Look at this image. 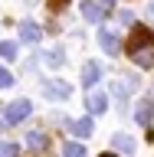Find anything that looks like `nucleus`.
<instances>
[{"label":"nucleus","instance_id":"nucleus-1","mask_svg":"<svg viewBox=\"0 0 154 157\" xmlns=\"http://www.w3.org/2000/svg\"><path fill=\"white\" fill-rule=\"evenodd\" d=\"M128 56L138 69H154V29L135 26L128 39Z\"/></svg>","mask_w":154,"mask_h":157},{"label":"nucleus","instance_id":"nucleus-2","mask_svg":"<svg viewBox=\"0 0 154 157\" xmlns=\"http://www.w3.org/2000/svg\"><path fill=\"white\" fill-rule=\"evenodd\" d=\"M33 115V101L30 98H17V101H10L3 108V124H20V121H26Z\"/></svg>","mask_w":154,"mask_h":157},{"label":"nucleus","instance_id":"nucleus-3","mask_svg":"<svg viewBox=\"0 0 154 157\" xmlns=\"http://www.w3.org/2000/svg\"><path fill=\"white\" fill-rule=\"evenodd\" d=\"M138 85H141V82H138V75H118L115 82H112V95H115L118 101H128V95H131V92H138Z\"/></svg>","mask_w":154,"mask_h":157},{"label":"nucleus","instance_id":"nucleus-4","mask_svg":"<svg viewBox=\"0 0 154 157\" xmlns=\"http://www.w3.org/2000/svg\"><path fill=\"white\" fill-rule=\"evenodd\" d=\"M43 95L46 98H56V101H66L69 95H72V85H66V82H59V78H43Z\"/></svg>","mask_w":154,"mask_h":157},{"label":"nucleus","instance_id":"nucleus-5","mask_svg":"<svg viewBox=\"0 0 154 157\" xmlns=\"http://www.w3.org/2000/svg\"><path fill=\"white\" fill-rule=\"evenodd\" d=\"M79 10H82V17H85L89 23H102V20L108 17V7L102 3V0H82Z\"/></svg>","mask_w":154,"mask_h":157},{"label":"nucleus","instance_id":"nucleus-6","mask_svg":"<svg viewBox=\"0 0 154 157\" xmlns=\"http://www.w3.org/2000/svg\"><path fill=\"white\" fill-rule=\"evenodd\" d=\"M85 88H95L98 82H102V66H98L95 59H89L85 66H82V78H79Z\"/></svg>","mask_w":154,"mask_h":157},{"label":"nucleus","instance_id":"nucleus-7","mask_svg":"<svg viewBox=\"0 0 154 157\" xmlns=\"http://www.w3.org/2000/svg\"><path fill=\"white\" fill-rule=\"evenodd\" d=\"M26 147L33 154H46L49 151V134L46 131H26Z\"/></svg>","mask_w":154,"mask_h":157},{"label":"nucleus","instance_id":"nucleus-8","mask_svg":"<svg viewBox=\"0 0 154 157\" xmlns=\"http://www.w3.org/2000/svg\"><path fill=\"white\" fill-rule=\"evenodd\" d=\"M98 46L105 49L108 56H118V52H121V39H118L112 29H98Z\"/></svg>","mask_w":154,"mask_h":157},{"label":"nucleus","instance_id":"nucleus-9","mask_svg":"<svg viewBox=\"0 0 154 157\" xmlns=\"http://www.w3.org/2000/svg\"><path fill=\"white\" fill-rule=\"evenodd\" d=\"M112 147L131 157V154H135V147H138V141H135L131 134H121V131H118V134H112Z\"/></svg>","mask_w":154,"mask_h":157},{"label":"nucleus","instance_id":"nucleus-10","mask_svg":"<svg viewBox=\"0 0 154 157\" xmlns=\"http://www.w3.org/2000/svg\"><path fill=\"white\" fill-rule=\"evenodd\" d=\"M151 118H154V98H144V101H138V108H135V121L138 124H151Z\"/></svg>","mask_w":154,"mask_h":157},{"label":"nucleus","instance_id":"nucleus-11","mask_svg":"<svg viewBox=\"0 0 154 157\" xmlns=\"http://www.w3.org/2000/svg\"><path fill=\"white\" fill-rule=\"evenodd\" d=\"M85 105H89V115H102V111L108 108V95L105 92H89Z\"/></svg>","mask_w":154,"mask_h":157},{"label":"nucleus","instance_id":"nucleus-12","mask_svg":"<svg viewBox=\"0 0 154 157\" xmlns=\"http://www.w3.org/2000/svg\"><path fill=\"white\" fill-rule=\"evenodd\" d=\"M69 128H72V134H76V137H82V141L95 134V124H92V115H85V118H79V121H72Z\"/></svg>","mask_w":154,"mask_h":157},{"label":"nucleus","instance_id":"nucleus-13","mask_svg":"<svg viewBox=\"0 0 154 157\" xmlns=\"http://www.w3.org/2000/svg\"><path fill=\"white\" fill-rule=\"evenodd\" d=\"M20 39H23V43H39V39H43V29H39V23H20Z\"/></svg>","mask_w":154,"mask_h":157},{"label":"nucleus","instance_id":"nucleus-14","mask_svg":"<svg viewBox=\"0 0 154 157\" xmlns=\"http://www.w3.org/2000/svg\"><path fill=\"white\" fill-rule=\"evenodd\" d=\"M43 62H46L49 69H59L66 62V56H62V49H49V52H43Z\"/></svg>","mask_w":154,"mask_h":157},{"label":"nucleus","instance_id":"nucleus-15","mask_svg":"<svg viewBox=\"0 0 154 157\" xmlns=\"http://www.w3.org/2000/svg\"><path fill=\"white\" fill-rule=\"evenodd\" d=\"M62 157H89V154H85V147L79 141H66L62 144Z\"/></svg>","mask_w":154,"mask_h":157},{"label":"nucleus","instance_id":"nucleus-16","mask_svg":"<svg viewBox=\"0 0 154 157\" xmlns=\"http://www.w3.org/2000/svg\"><path fill=\"white\" fill-rule=\"evenodd\" d=\"M0 59H7V62H10V59H17V43H10V39H7V43H0Z\"/></svg>","mask_w":154,"mask_h":157},{"label":"nucleus","instance_id":"nucleus-17","mask_svg":"<svg viewBox=\"0 0 154 157\" xmlns=\"http://www.w3.org/2000/svg\"><path fill=\"white\" fill-rule=\"evenodd\" d=\"M17 154H20L17 144H10V141H3V144H0V157H17Z\"/></svg>","mask_w":154,"mask_h":157},{"label":"nucleus","instance_id":"nucleus-18","mask_svg":"<svg viewBox=\"0 0 154 157\" xmlns=\"http://www.w3.org/2000/svg\"><path fill=\"white\" fill-rule=\"evenodd\" d=\"M13 82H17V78H13V75H10V72H7V69L0 66V88H10V85H13Z\"/></svg>","mask_w":154,"mask_h":157},{"label":"nucleus","instance_id":"nucleus-19","mask_svg":"<svg viewBox=\"0 0 154 157\" xmlns=\"http://www.w3.org/2000/svg\"><path fill=\"white\" fill-rule=\"evenodd\" d=\"M118 23L131 26V23H135V13H131V10H121V13H118Z\"/></svg>","mask_w":154,"mask_h":157},{"label":"nucleus","instance_id":"nucleus-20","mask_svg":"<svg viewBox=\"0 0 154 157\" xmlns=\"http://www.w3.org/2000/svg\"><path fill=\"white\" fill-rule=\"evenodd\" d=\"M148 17H151V20H154V3H148Z\"/></svg>","mask_w":154,"mask_h":157},{"label":"nucleus","instance_id":"nucleus-21","mask_svg":"<svg viewBox=\"0 0 154 157\" xmlns=\"http://www.w3.org/2000/svg\"><path fill=\"white\" fill-rule=\"evenodd\" d=\"M53 3H56V7H66V3H69V0H53Z\"/></svg>","mask_w":154,"mask_h":157},{"label":"nucleus","instance_id":"nucleus-22","mask_svg":"<svg viewBox=\"0 0 154 157\" xmlns=\"http://www.w3.org/2000/svg\"><path fill=\"white\" fill-rule=\"evenodd\" d=\"M102 3H105V7H112V3H115V0H102Z\"/></svg>","mask_w":154,"mask_h":157},{"label":"nucleus","instance_id":"nucleus-23","mask_svg":"<svg viewBox=\"0 0 154 157\" xmlns=\"http://www.w3.org/2000/svg\"><path fill=\"white\" fill-rule=\"evenodd\" d=\"M102 157H118V154H102Z\"/></svg>","mask_w":154,"mask_h":157}]
</instances>
